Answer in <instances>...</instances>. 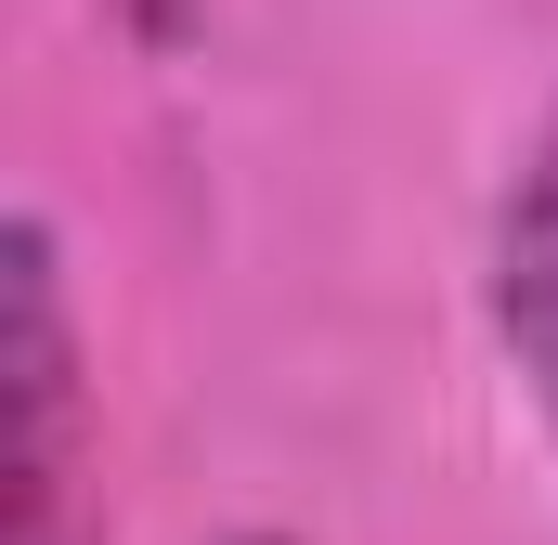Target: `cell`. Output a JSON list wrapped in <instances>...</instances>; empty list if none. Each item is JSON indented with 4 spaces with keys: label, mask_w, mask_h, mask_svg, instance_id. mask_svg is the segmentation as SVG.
<instances>
[{
    "label": "cell",
    "mask_w": 558,
    "mask_h": 545,
    "mask_svg": "<svg viewBox=\"0 0 558 545\" xmlns=\"http://www.w3.org/2000/svg\"><path fill=\"white\" fill-rule=\"evenodd\" d=\"M78 455H92V403H78V312H65V247L26 208L13 261H0V545H78Z\"/></svg>",
    "instance_id": "1"
},
{
    "label": "cell",
    "mask_w": 558,
    "mask_h": 545,
    "mask_svg": "<svg viewBox=\"0 0 558 545\" xmlns=\"http://www.w3.org/2000/svg\"><path fill=\"white\" fill-rule=\"evenodd\" d=\"M481 299H494V351L520 377V403L558 455V105L546 131L520 143L507 195H494V261H481Z\"/></svg>",
    "instance_id": "2"
},
{
    "label": "cell",
    "mask_w": 558,
    "mask_h": 545,
    "mask_svg": "<svg viewBox=\"0 0 558 545\" xmlns=\"http://www.w3.org/2000/svg\"><path fill=\"white\" fill-rule=\"evenodd\" d=\"M234 545H286V533H234Z\"/></svg>",
    "instance_id": "3"
}]
</instances>
